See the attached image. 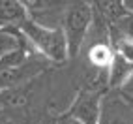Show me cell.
Instances as JSON below:
<instances>
[{
	"mask_svg": "<svg viewBox=\"0 0 133 124\" xmlns=\"http://www.w3.org/2000/svg\"><path fill=\"white\" fill-rule=\"evenodd\" d=\"M19 30L26 38L28 45H32L47 60L55 62V64H64L69 58L68 40L62 26H45L30 17Z\"/></svg>",
	"mask_w": 133,
	"mask_h": 124,
	"instance_id": "1",
	"label": "cell"
},
{
	"mask_svg": "<svg viewBox=\"0 0 133 124\" xmlns=\"http://www.w3.org/2000/svg\"><path fill=\"white\" fill-rule=\"evenodd\" d=\"M94 21H96L94 4L71 2V4L66 6L64 17H62V30H64L66 40H68L69 58L77 57L79 51L83 49Z\"/></svg>",
	"mask_w": 133,
	"mask_h": 124,
	"instance_id": "2",
	"label": "cell"
},
{
	"mask_svg": "<svg viewBox=\"0 0 133 124\" xmlns=\"http://www.w3.org/2000/svg\"><path fill=\"white\" fill-rule=\"evenodd\" d=\"M105 94L99 90H81L68 109V117L77 124H99Z\"/></svg>",
	"mask_w": 133,
	"mask_h": 124,
	"instance_id": "3",
	"label": "cell"
},
{
	"mask_svg": "<svg viewBox=\"0 0 133 124\" xmlns=\"http://www.w3.org/2000/svg\"><path fill=\"white\" fill-rule=\"evenodd\" d=\"M99 124H133V107L122 92L105 94Z\"/></svg>",
	"mask_w": 133,
	"mask_h": 124,
	"instance_id": "4",
	"label": "cell"
},
{
	"mask_svg": "<svg viewBox=\"0 0 133 124\" xmlns=\"http://www.w3.org/2000/svg\"><path fill=\"white\" fill-rule=\"evenodd\" d=\"M28 19L30 13L26 10L24 2L0 0V28H21Z\"/></svg>",
	"mask_w": 133,
	"mask_h": 124,
	"instance_id": "5",
	"label": "cell"
},
{
	"mask_svg": "<svg viewBox=\"0 0 133 124\" xmlns=\"http://www.w3.org/2000/svg\"><path fill=\"white\" fill-rule=\"evenodd\" d=\"M114 49L111 45V40H99L94 41L92 47L88 49V62L97 70V72L109 73V70L114 62Z\"/></svg>",
	"mask_w": 133,
	"mask_h": 124,
	"instance_id": "6",
	"label": "cell"
},
{
	"mask_svg": "<svg viewBox=\"0 0 133 124\" xmlns=\"http://www.w3.org/2000/svg\"><path fill=\"white\" fill-rule=\"evenodd\" d=\"M96 13H99V19L111 26H118L131 15V10L126 2H97L94 4Z\"/></svg>",
	"mask_w": 133,
	"mask_h": 124,
	"instance_id": "7",
	"label": "cell"
},
{
	"mask_svg": "<svg viewBox=\"0 0 133 124\" xmlns=\"http://www.w3.org/2000/svg\"><path fill=\"white\" fill-rule=\"evenodd\" d=\"M109 40L114 49V55L122 58L124 62H128L129 66H133V38L128 36L126 32H122L118 26H111Z\"/></svg>",
	"mask_w": 133,
	"mask_h": 124,
	"instance_id": "8",
	"label": "cell"
},
{
	"mask_svg": "<svg viewBox=\"0 0 133 124\" xmlns=\"http://www.w3.org/2000/svg\"><path fill=\"white\" fill-rule=\"evenodd\" d=\"M23 45H26V38L19 28H0V62Z\"/></svg>",
	"mask_w": 133,
	"mask_h": 124,
	"instance_id": "9",
	"label": "cell"
},
{
	"mask_svg": "<svg viewBox=\"0 0 133 124\" xmlns=\"http://www.w3.org/2000/svg\"><path fill=\"white\" fill-rule=\"evenodd\" d=\"M118 28H120L122 32H126L128 36H131V38H133V13H131L128 19L124 21V23H120V24H118Z\"/></svg>",
	"mask_w": 133,
	"mask_h": 124,
	"instance_id": "10",
	"label": "cell"
},
{
	"mask_svg": "<svg viewBox=\"0 0 133 124\" xmlns=\"http://www.w3.org/2000/svg\"><path fill=\"white\" fill-rule=\"evenodd\" d=\"M55 124H77V122H75L73 119H69L68 115H64V117H60V119H58Z\"/></svg>",
	"mask_w": 133,
	"mask_h": 124,
	"instance_id": "11",
	"label": "cell"
},
{
	"mask_svg": "<svg viewBox=\"0 0 133 124\" xmlns=\"http://www.w3.org/2000/svg\"><path fill=\"white\" fill-rule=\"evenodd\" d=\"M122 92L124 94H128V96H131V98H133V79H131V81L126 85V86H124L122 88Z\"/></svg>",
	"mask_w": 133,
	"mask_h": 124,
	"instance_id": "12",
	"label": "cell"
},
{
	"mask_svg": "<svg viewBox=\"0 0 133 124\" xmlns=\"http://www.w3.org/2000/svg\"><path fill=\"white\" fill-rule=\"evenodd\" d=\"M122 96H124V98H126V100H128V102L131 103V107H133V98H131V96H128V94H124V92H122Z\"/></svg>",
	"mask_w": 133,
	"mask_h": 124,
	"instance_id": "13",
	"label": "cell"
}]
</instances>
